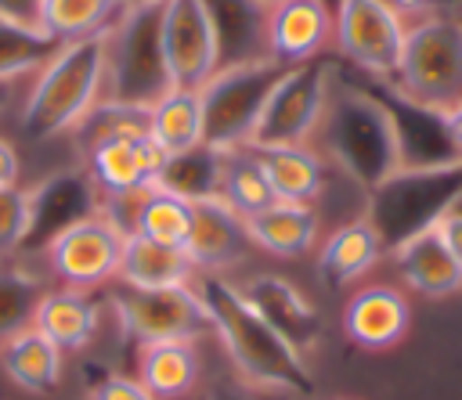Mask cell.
Wrapping results in <instances>:
<instances>
[{
	"mask_svg": "<svg viewBox=\"0 0 462 400\" xmlns=\"http://www.w3.org/2000/svg\"><path fill=\"white\" fill-rule=\"evenodd\" d=\"M14 184H22V155L7 137H0V187H14Z\"/></svg>",
	"mask_w": 462,
	"mask_h": 400,
	"instance_id": "obj_37",
	"label": "cell"
},
{
	"mask_svg": "<svg viewBox=\"0 0 462 400\" xmlns=\"http://www.w3.org/2000/svg\"><path fill=\"white\" fill-rule=\"evenodd\" d=\"M444 126H448V137H451L455 155L462 159V101H455L451 108H444Z\"/></svg>",
	"mask_w": 462,
	"mask_h": 400,
	"instance_id": "obj_41",
	"label": "cell"
},
{
	"mask_svg": "<svg viewBox=\"0 0 462 400\" xmlns=\"http://www.w3.org/2000/svg\"><path fill=\"white\" fill-rule=\"evenodd\" d=\"M191 281H195V267L184 256V249L159 245V241L141 238V234H126L123 256H119V270H116V285L177 288V285H191Z\"/></svg>",
	"mask_w": 462,
	"mask_h": 400,
	"instance_id": "obj_28",
	"label": "cell"
},
{
	"mask_svg": "<svg viewBox=\"0 0 462 400\" xmlns=\"http://www.w3.org/2000/svg\"><path fill=\"white\" fill-rule=\"evenodd\" d=\"M105 306L119 321L123 335L141 342H170V339H202L213 335L209 314L195 292V285L177 288H130L112 285Z\"/></svg>",
	"mask_w": 462,
	"mask_h": 400,
	"instance_id": "obj_10",
	"label": "cell"
},
{
	"mask_svg": "<svg viewBox=\"0 0 462 400\" xmlns=\"http://www.w3.org/2000/svg\"><path fill=\"white\" fill-rule=\"evenodd\" d=\"M148 137L166 155L202 144V105L199 90H170L148 108Z\"/></svg>",
	"mask_w": 462,
	"mask_h": 400,
	"instance_id": "obj_30",
	"label": "cell"
},
{
	"mask_svg": "<svg viewBox=\"0 0 462 400\" xmlns=\"http://www.w3.org/2000/svg\"><path fill=\"white\" fill-rule=\"evenodd\" d=\"M105 32L61 43L29 79L22 101V133L36 144L69 137L101 101Z\"/></svg>",
	"mask_w": 462,
	"mask_h": 400,
	"instance_id": "obj_3",
	"label": "cell"
},
{
	"mask_svg": "<svg viewBox=\"0 0 462 400\" xmlns=\"http://www.w3.org/2000/svg\"><path fill=\"white\" fill-rule=\"evenodd\" d=\"M61 368L65 353L32 324L0 339V371L25 393H54L61 386Z\"/></svg>",
	"mask_w": 462,
	"mask_h": 400,
	"instance_id": "obj_27",
	"label": "cell"
},
{
	"mask_svg": "<svg viewBox=\"0 0 462 400\" xmlns=\"http://www.w3.org/2000/svg\"><path fill=\"white\" fill-rule=\"evenodd\" d=\"M134 378L155 400H180L199 386L202 357L195 339H170V342H141L134 360Z\"/></svg>",
	"mask_w": 462,
	"mask_h": 400,
	"instance_id": "obj_26",
	"label": "cell"
},
{
	"mask_svg": "<svg viewBox=\"0 0 462 400\" xmlns=\"http://www.w3.org/2000/svg\"><path fill=\"white\" fill-rule=\"evenodd\" d=\"M274 202H310L328 191V166L310 144H285V148H253Z\"/></svg>",
	"mask_w": 462,
	"mask_h": 400,
	"instance_id": "obj_25",
	"label": "cell"
},
{
	"mask_svg": "<svg viewBox=\"0 0 462 400\" xmlns=\"http://www.w3.org/2000/svg\"><path fill=\"white\" fill-rule=\"evenodd\" d=\"M217 169H220V148L213 144H195L188 151L166 155L159 166V187L199 202V198H217Z\"/></svg>",
	"mask_w": 462,
	"mask_h": 400,
	"instance_id": "obj_33",
	"label": "cell"
},
{
	"mask_svg": "<svg viewBox=\"0 0 462 400\" xmlns=\"http://www.w3.org/2000/svg\"><path fill=\"white\" fill-rule=\"evenodd\" d=\"M267 50L285 68L332 54L328 0H285L267 14Z\"/></svg>",
	"mask_w": 462,
	"mask_h": 400,
	"instance_id": "obj_17",
	"label": "cell"
},
{
	"mask_svg": "<svg viewBox=\"0 0 462 400\" xmlns=\"http://www.w3.org/2000/svg\"><path fill=\"white\" fill-rule=\"evenodd\" d=\"M235 285H238L242 299L274 332H282L300 353H307L318 342V335H321V314H318V306L310 303V295L296 281L263 270V274H253V277L235 281Z\"/></svg>",
	"mask_w": 462,
	"mask_h": 400,
	"instance_id": "obj_16",
	"label": "cell"
},
{
	"mask_svg": "<svg viewBox=\"0 0 462 400\" xmlns=\"http://www.w3.org/2000/svg\"><path fill=\"white\" fill-rule=\"evenodd\" d=\"M206 400H256V396H253V386L245 382H220L206 393Z\"/></svg>",
	"mask_w": 462,
	"mask_h": 400,
	"instance_id": "obj_40",
	"label": "cell"
},
{
	"mask_svg": "<svg viewBox=\"0 0 462 400\" xmlns=\"http://www.w3.org/2000/svg\"><path fill=\"white\" fill-rule=\"evenodd\" d=\"M390 259H393L401 285H408L419 295L440 299V295H455L462 288V267L455 263V256L444 245L437 227H426V231L404 238L401 245H393Z\"/></svg>",
	"mask_w": 462,
	"mask_h": 400,
	"instance_id": "obj_21",
	"label": "cell"
},
{
	"mask_svg": "<svg viewBox=\"0 0 462 400\" xmlns=\"http://www.w3.org/2000/svg\"><path fill=\"white\" fill-rule=\"evenodd\" d=\"M159 11L162 0H126V7L105 29L101 101L152 108L173 90L159 40Z\"/></svg>",
	"mask_w": 462,
	"mask_h": 400,
	"instance_id": "obj_5",
	"label": "cell"
},
{
	"mask_svg": "<svg viewBox=\"0 0 462 400\" xmlns=\"http://www.w3.org/2000/svg\"><path fill=\"white\" fill-rule=\"evenodd\" d=\"M365 86L390 112L393 137H397V155H401V169H437V166L462 162L455 155V148H451V137H448V126H444V112L440 108H430V105L411 101L390 79H365Z\"/></svg>",
	"mask_w": 462,
	"mask_h": 400,
	"instance_id": "obj_13",
	"label": "cell"
},
{
	"mask_svg": "<svg viewBox=\"0 0 462 400\" xmlns=\"http://www.w3.org/2000/svg\"><path fill=\"white\" fill-rule=\"evenodd\" d=\"M404 14L390 0H336L332 50L365 79H393L404 47Z\"/></svg>",
	"mask_w": 462,
	"mask_h": 400,
	"instance_id": "obj_9",
	"label": "cell"
},
{
	"mask_svg": "<svg viewBox=\"0 0 462 400\" xmlns=\"http://www.w3.org/2000/svg\"><path fill=\"white\" fill-rule=\"evenodd\" d=\"M253 249L274 259H300L318 249L321 238V209L310 202H271L256 216L245 220Z\"/></svg>",
	"mask_w": 462,
	"mask_h": 400,
	"instance_id": "obj_20",
	"label": "cell"
},
{
	"mask_svg": "<svg viewBox=\"0 0 462 400\" xmlns=\"http://www.w3.org/2000/svg\"><path fill=\"white\" fill-rule=\"evenodd\" d=\"M462 195V162L437 169H397L365 195V216L390 252L404 238L437 227Z\"/></svg>",
	"mask_w": 462,
	"mask_h": 400,
	"instance_id": "obj_6",
	"label": "cell"
},
{
	"mask_svg": "<svg viewBox=\"0 0 462 400\" xmlns=\"http://www.w3.org/2000/svg\"><path fill=\"white\" fill-rule=\"evenodd\" d=\"M123 241H126L123 223L101 205V209H94L90 216L69 223L61 234H54V238L43 245V256H47L51 274H54L61 285L94 292V288L116 281L119 256H123Z\"/></svg>",
	"mask_w": 462,
	"mask_h": 400,
	"instance_id": "obj_11",
	"label": "cell"
},
{
	"mask_svg": "<svg viewBox=\"0 0 462 400\" xmlns=\"http://www.w3.org/2000/svg\"><path fill=\"white\" fill-rule=\"evenodd\" d=\"M343 335L361 350H390L411 328V303L397 285H365L343 303Z\"/></svg>",
	"mask_w": 462,
	"mask_h": 400,
	"instance_id": "obj_19",
	"label": "cell"
},
{
	"mask_svg": "<svg viewBox=\"0 0 462 400\" xmlns=\"http://www.w3.org/2000/svg\"><path fill=\"white\" fill-rule=\"evenodd\" d=\"M159 40L173 90H202L217 72V32L206 0H162Z\"/></svg>",
	"mask_w": 462,
	"mask_h": 400,
	"instance_id": "obj_12",
	"label": "cell"
},
{
	"mask_svg": "<svg viewBox=\"0 0 462 400\" xmlns=\"http://www.w3.org/2000/svg\"><path fill=\"white\" fill-rule=\"evenodd\" d=\"M43 292H47V285L40 274H32L22 263L0 259V339L32 324V314H36Z\"/></svg>",
	"mask_w": 462,
	"mask_h": 400,
	"instance_id": "obj_34",
	"label": "cell"
},
{
	"mask_svg": "<svg viewBox=\"0 0 462 400\" xmlns=\"http://www.w3.org/2000/svg\"><path fill=\"white\" fill-rule=\"evenodd\" d=\"M11 90H14V86H11V83H0V108H4V105H7V97H11Z\"/></svg>",
	"mask_w": 462,
	"mask_h": 400,
	"instance_id": "obj_43",
	"label": "cell"
},
{
	"mask_svg": "<svg viewBox=\"0 0 462 400\" xmlns=\"http://www.w3.org/2000/svg\"><path fill=\"white\" fill-rule=\"evenodd\" d=\"M310 148L325 159V166L354 184L357 191H372L401 169L397 137L386 105L365 86V79L346 76L343 65L332 79L328 105Z\"/></svg>",
	"mask_w": 462,
	"mask_h": 400,
	"instance_id": "obj_2",
	"label": "cell"
},
{
	"mask_svg": "<svg viewBox=\"0 0 462 400\" xmlns=\"http://www.w3.org/2000/svg\"><path fill=\"white\" fill-rule=\"evenodd\" d=\"M437 231H440V238H444V245L451 249V256H455V263L462 267V213H448L440 223H437Z\"/></svg>",
	"mask_w": 462,
	"mask_h": 400,
	"instance_id": "obj_38",
	"label": "cell"
},
{
	"mask_svg": "<svg viewBox=\"0 0 462 400\" xmlns=\"http://www.w3.org/2000/svg\"><path fill=\"white\" fill-rule=\"evenodd\" d=\"M404 22V47L390 83L411 101L444 112L462 101V0H437Z\"/></svg>",
	"mask_w": 462,
	"mask_h": 400,
	"instance_id": "obj_4",
	"label": "cell"
},
{
	"mask_svg": "<svg viewBox=\"0 0 462 400\" xmlns=\"http://www.w3.org/2000/svg\"><path fill=\"white\" fill-rule=\"evenodd\" d=\"M191 285L209 314L213 335L220 339L224 353L231 357L245 386L292 393V396L314 393V375L307 368V357L242 299L235 281H227L224 274H195Z\"/></svg>",
	"mask_w": 462,
	"mask_h": 400,
	"instance_id": "obj_1",
	"label": "cell"
},
{
	"mask_svg": "<svg viewBox=\"0 0 462 400\" xmlns=\"http://www.w3.org/2000/svg\"><path fill=\"white\" fill-rule=\"evenodd\" d=\"M282 72H285V65L274 61V58L217 72L199 90L202 144H213V148L249 144V133H253V126H256L274 83L282 79Z\"/></svg>",
	"mask_w": 462,
	"mask_h": 400,
	"instance_id": "obj_8",
	"label": "cell"
},
{
	"mask_svg": "<svg viewBox=\"0 0 462 400\" xmlns=\"http://www.w3.org/2000/svg\"><path fill=\"white\" fill-rule=\"evenodd\" d=\"M36 4H40V0H0V14H4V18H14V22L40 25V22H36Z\"/></svg>",
	"mask_w": 462,
	"mask_h": 400,
	"instance_id": "obj_39",
	"label": "cell"
},
{
	"mask_svg": "<svg viewBox=\"0 0 462 400\" xmlns=\"http://www.w3.org/2000/svg\"><path fill=\"white\" fill-rule=\"evenodd\" d=\"M32 195V227H29V241L25 252L43 249L54 234H61L69 223L90 216L94 209H101V195L94 191L90 177L79 169H58L51 177H43L40 184L29 187Z\"/></svg>",
	"mask_w": 462,
	"mask_h": 400,
	"instance_id": "obj_18",
	"label": "cell"
},
{
	"mask_svg": "<svg viewBox=\"0 0 462 400\" xmlns=\"http://www.w3.org/2000/svg\"><path fill=\"white\" fill-rule=\"evenodd\" d=\"M83 155V173L90 177L101 202H123L148 191L159 180L162 151L152 144L148 133H123L90 144Z\"/></svg>",
	"mask_w": 462,
	"mask_h": 400,
	"instance_id": "obj_14",
	"label": "cell"
},
{
	"mask_svg": "<svg viewBox=\"0 0 462 400\" xmlns=\"http://www.w3.org/2000/svg\"><path fill=\"white\" fill-rule=\"evenodd\" d=\"M253 252L245 220L231 213L220 198L191 202V231L184 241V256L191 259L195 274H224L245 263Z\"/></svg>",
	"mask_w": 462,
	"mask_h": 400,
	"instance_id": "obj_15",
	"label": "cell"
},
{
	"mask_svg": "<svg viewBox=\"0 0 462 400\" xmlns=\"http://www.w3.org/2000/svg\"><path fill=\"white\" fill-rule=\"evenodd\" d=\"M105 310H108L105 299L97 303L94 292L61 285V288L43 292V299L32 314V328H40L61 353H79L94 342Z\"/></svg>",
	"mask_w": 462,
	"mask_h": 400,
	"instance_id": "obj_23",
	"label": "cell"
},
{
	"mask_svg": "<svg viewBox=\"0 0 462 400\" xmlns=\"http://www.w3.org/2000/svg\"><path fill=\"white\" fill-rule=\"evenodd\" d=\"M451 213H462V195L455 198V205H451Z\"/></svg>",
	"mask_w": 462,
	"mask_h": 400,
	"instance_id": "obj_45",
	"label": "cell"
},
{
	"mask_svg": "<svg viewBox=\"0 0 462 400\" xmlns=\"http://www.w3.org/2000/svg\"><path fill=\"white\" fill-rule=\"evenodd\" d=\"M217 198L238 213L242 220L256 216L260 209H267L274 202L271 187H267V177L253 155L249 144H231V148H220V169H217Z\"/></svg>",
	"mask_w": 462,
	"mask_h": 400,
	"instance_id": "obj_29",
	"label": "cell"
},
{
	"mask_svg": "<svg viewBox=\"0 0 462 400\" xmlns=\"http://www.w3.org/2000/svg\"><path fill=\"white\" fill-rule=\"evenodd\" d=\"M206 11L217 32V72L271 58L267 7H260L256 0H206Z\"/></svg>",
	"mask_w": 462,
	"mask_h": 400,
	"instance_id": "obj_22",
	"label": "cell"
},
{
	"mask_svg": "<svg viewBox=\"0 0 462 400\" xmlns=\"http://www.w3.org/2000/svg\"><path fill=\"white\" fill-rule=\"evenodd\" d=\"M123 7H126V0H40L36 22L58 43H72V40L101 36Z\"/></svg>",
	"mask_w": 462,
	"mask_h": 400,
	"instance_id": "obj_31",
	"label": "cell"
},
{
	"mask_svg": "<svg viewBox=\"0 0 462 400\" xmlns=\"http://www.w3.org/2000/svg\"><path fill=\"white\" fill-rule=\"evenodd\" d=\"M390 4L408 18V14H415V11H422V7H430V4H437V0H390Z\"/></svg>",
	"mask_w": 462,
	"mask_h": 400,
	"instance_id": "obj_42",
	"label": "cell"
},
{
	"mask_svg": "<svg viewBox=\"0 0 462 400\" xmlns=\"http://www.w3.org/2000/svg\"><path fill=\"white\" fill-rule=\"evenodd\" d=\"M32 227V195L25 184L0 187V259L25 252Z\"/></svg>",
	"mask_w": 462,
	"mask_h": 400,
	"instance_id": "obj_35",
	"label": "cell"
},
{
	"mask_svg": "<svg viewBox=\"0 0 462 400\" xmlns=\"http://www.w3.org/2000/svg\"><path fill=\"white\" fill-rule=\"evenodd\" d=\"M58 47L61 43L43 25H29L0 14V83L14 86L18 79H32Z\"/></svg>",
	"mask_w": 462,
	"mask_h": 400,
	"instance_id": "obj_32",
	"label": "cell"
},
{
	"mask_svg": "<svg viewBox=\"0 0 462 400\" xmlns=\"http://www.w3.org/2000/svg\"><path fill=\"white\" fill-rule=\"evenodd\" d=\"M256 4H260V7H267V11H271V7H278V4H285V0H256Z\"/></svg>",
	"mask_w": 462,
	"mask_h": 400,
	"instance_id": "obj_44",
	"label": "cell"
},
{
	"mask_svg": "<svg viewBox=\"0 0 462 400\" xmlns=\"http://www.w3.org/2000/svg\"><path fill=\"white\" fill-rule=\"evenodd\" d=\"M87 400H155L134 375H105L90 386Z\"/></svg>",
	"mask_w": 462,
	"mask_h": 400,
	"instance_id": "obj_36",
	"label": "cell"
},
{
	"mask_svg": "<svg viewBox=\"0 0 462 400\" xmlns=\"http://www.w3.org/2000/svg\"><path fill=\"white\" fill-rule=\"evenodd\" d=\"M383 252L386 249H383L375 227L368 223L365 213H357L350 220H339L336 231L318 245L314 270H318L321 285L339 288V285H350V281L365 277L383 259Z\"/></svg>",
	"mask_w": 462,
	"mask_h": 400,
	"instance_id": "obj_24",
	"label": "cell"
},
{
	"mask_svg": "<svg viewBox=\"0 0 462 400\" xmlns=\"http://www.w3.org/2000/svg\"><path fill=\"white\" fill-rule=\"evenodd\" d=\"M336 72H339V61L332 54L285 68L249 133V148L310 144L321 126Z\"/></svg>",
	"mask_w": 462,
	"mask_h": 400,
	"instance_id": "obj_7",
	"label": "cell"
}]
</instances>
